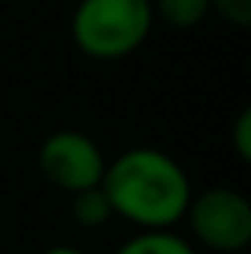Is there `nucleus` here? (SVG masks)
Here are the masks:
<instances>
[{"instance_id":"5","label":"nucleus","mask_w":251,"mask_h":254,"mask_svg":"<svg viewBox=\"0 0 251 254\" xmlns=\"http://www.w3.org/2000/svg\"><path fill=\"white\" fill-rule=\"evenodd\" d=\"M113 254H198V252L184 237H178L172 231H139L136 237L122 243Z\"/></svg>"},{"instance_id":"1","label":"nucleus","mask_w":251,"mask_h":254,"mask_svg":"<svg viewBox=\"0 0 251 254\" xmlns=\"http://www.w3.org/2000/svg\"><path fill=\"white\" fill-rule=\"evenodd\" d=\"M101 190L113 216L139 231H172L187 216L192 187L184 166L157 148H130L107 163Z\"/></svg>"},{"instance_id":"10","label":"nucleus","mask_w":251,"mask_h":254,"mask_svg":"<svg viewBox=\"0 0 251 254\" xmlns=\"http://www.w3.org/2000/svg\"><path fill=\"white\" fill-rule=\"evenodd\" d=\"M42 254H86V252H80L74 246H54V249H45Z\"/></svg>"},{"instance_id":"2","label":"nucleus","mask_w":251,"mask_h":254,"mask_svg":"<svg viewBox=\"0 0 251 254\" xmlns=\"http://www.w3.org/2000/svg\"><path fill=\"white\" fill-rule=\"evenodd\" d=\"M151 27V0H80L71 18V39L92 60H122L142 48Z\"/></svg>"},{"instance_id":"4","label":"nucleus","mask_w":251,"mask_h":254,"mask_svg":"<svg viewBox=\"0 0 251 254\" xmlns=\"http://www.w3.org/2000/svg\"><path fill=\"white\" fill-rule=\"evenodd\" d=\"M39 172L60 192H83L101 187L107 157L98 142L80 130H57L39 148Z\"/></svg>"},{"instance_id":"9","label":"nucleus","mask_w":251,"mask_h":254,"mask_svg":"<svg viewBox=\"0 0 251 254\" xmlns=\"http://www.w3.org/2000/svg\"><path fill=\"white\" fill-rule=\"evenodd\" d=\"M231 145H234L237 157H240L243 163H249V160H251V110H249V107H246V110L237 116V122H234V130H231Z\"/></svg>"},{"instance_id":"6","label":"nucleus","mask_w":251,"mask_h":254,"mask_svg":"<svg viewBox=\"0 0 251 254\" xmlns=\"http://www.w3.org/2000/svg\"><path fill=\"white\" fill-rule=\"evenodd\" d=\"M154 18L175 30H192L210 15V0H151Z\"/></svg>"},{"instance_id":"3","label":"nucleus","mask_w":251,"mask_h":254,"mask_svg":"<svg viewBox=\"0 0 251 254\" xmlns=\"http://www.w3.org/2000/svg\"><path fill=\"white\" fill-rule=\"evenodd\" d=\"M192 237L219 254H237L251 243V204L243 192L210 187L189 198L187 216Z\"/></svg>"},{"instance_id":"8","label":"nucleus","mask_w":251,"mask_h":254,"mask_svg":"<svg viewBox=\"0 0 251 254\" xmlns=\"http://www.w3.org/2000/svg\"><path fill=\"white\" fill-rule=\"evenodd\" d=\"M210 12H216L231 27L251 24V0H210Z\"/></svg>"},{"instance_id":"7","label":"nucleus","mask_w":251,"mask_h":254,"mask_svg":"<svg viewBox=\"0 0 251 254\" xmlns=\"http://www.w3.org/2000/svg\"><path fill=\"white\" fill-rule=\"evenodd\" d=\"M71 216L80 228H101L110 222L113 210H110V201L101 187H92V190L74 192L71 195Z\"/></svg>"}]
</instances>
